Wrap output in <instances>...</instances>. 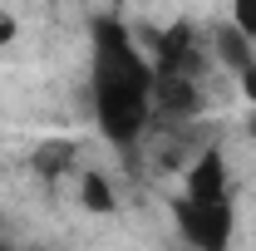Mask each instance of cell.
Wrapping results in <instances>:
<instances>
[{
  "label": "cell",
  "mask_w": 256,
  "mask_h": 251,
  "mask_svg": "<svg viewBox=\"0 0 256 251\" xmlns=\"http://www.w3.org/2000/svg\"><path fill=\"white\" fill-rule=\"evenodd\" d=\"M15 34H20V25H15V15H10V10H0V44H10Z\"/></svg>",
  "instance_id": "9"
},
{
  "label": "cell",
  "mask_w": 256,
  "mask_h": 251,
  "mask_svg": "<svg viewBox=\"0 0 256 251\" xmlns=\"http://www.w3.org/2000/svg\"><path fill=\"white\" fill-rule=\"evenodd\" d=\"M236 84H242V94H246V104L256 108V64H246V69L236 74Z\"/></svg>",
  "instance_id": "8"
},
{
  "label": "cell",
  "mask_w": 256,
  "mask_h": 251,
  "mask_svg": "<svg viewBox=\"0 0 256 251\" xmlns=\"http://www.w3.org/2000/svg\"><path fill=\"white\" fill-rule=\"evenodd\" d=\"M79 202H84L89 212H114V207H118L104 172H84V178H79Z\"/></svg>",
  "instance_id": "5"
},
{
  "label": "cell",
  "mask_w": 256,
  "mask_h": 251,
  "mask_svg": "<svg viewBox=\"0 0 256 251\" xmlns=\"http://www.w3.org/2000/svg\"><path fill=\"white\" fill-rule=\"evenodd\" d=\"M212 50H217V60H222L232 74H242L246 64H256V44L236 30V25H222V30L212 34Z\"/></svg>",
  "instance_id": "4"
},
{
  "label": "cell",
  "mask_w": 256,
  "mask_h": 251,
  "mask_svg": "<svg viewBox=\"0 0 256 251\" xmlns=\"http://www.w3.org/2000/svg\"><path fill=\"white\" fill-rule=\"evenodd\" d=\"M69 158H74V148H69V143H50V148H40V153H34V168L54 178V172H60Z\"/></svg>",
  "instance_id": "6"
},
{
  "label": "cell",
  "mask_w": 256,
  "mask_h": 251,
  "mask_svg": "<svg viewBox=\"0 0 256 251\" xmlns=\"http://www.w3.org/2000/svg\"><path fill=\"white\" fill-rule=\"evenodd\" d=\"M188 202H226V158L217 148H207V153L192 158L188 168V192H182Z\"/></svg>",
  "instance_id": "3"
},
{
  "label": "cell",
  "mask_w": 256,
  "mask_h": 251,
  "mask_svg": "<svg viewBox=\"0 0 256 251\" xmlns=\"http://www.w3.org/2000/svg\"><path fill=\"white\" fill-rule=\"evenodd\" d=\"M178 232L188 236L192 251H226L232 246V202H178L172 207Z\"/></svg>",
  "instance_id": "2"
},
{
  "label": "cell",
  "mask_w": 256,
  "mask_h": 251,
  "mask_svg": "<svg viewBox=\"0 0 256 251\" xmlns=\"http://www.w3.org/2000/svg\"><path fill=\"white\" fill-rule=\"evenodd\" d=\"M94 118L108 143H138L153 118V69L118 20L94 25Z\"/></svg>",
  "instance_id": "1"
},
{
  "label": "cell",
  "mask_w": 256,
  "mask_h": 251,
  "mask_svg": "<svg viewBox=\"0 0 256 251\" xmlns=\"http://www.w3.org/2000/svg\"><path fill=\"white\" fill-rule=\"evenodd\" d=\"M0 251H15V246H10V242H0Z\"/></svg>",
  "instance_id": "11"
},
{
  "label": "cell",
  "mask_w": 256,
  "mask_h": 251,
  "mask_svg": "<svg viewBox=\"0 0 256 251\" xmlns=\"http://www.w3.org/2000/svg\"><path fill=\"white\" fill-rule=\"evenodd\" d=\"M246 133H252V138H256V108H252V118H246Z\"/></svg>",
  "instance_id": "10"
},
{
  "label": "cell",
  "mask_w": 256,
  "mask_h": 251,
  "mask_svg": "<svg viewBox=\"0 0 256 251\" xmlns=\"http://www.w3.org/2000/svg\"><path fill=\"white\" fill-rule=\"evenodd\" d=\"M226 25H236V30L256 44V0H232V20H226Z\"/></svg>",
  "instance_id": "7"
}]
</instances>
